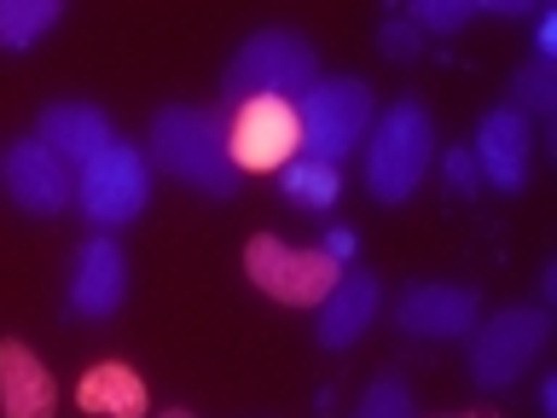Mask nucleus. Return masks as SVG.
<instances>
[{
  "label": "nucleus",
  "instance_id": "13",
  "mask_svg": "<svg viewBox=\"0 0 557 418\" xmlns=\"http://www.w3.org/2000/svg\"><path fill=\"white\" fill-rule=\"evenodd\" d=\"M41 139L47 151H59L70 169H82V163H94L99 151H111L116 146V128H111V116L99 111V104H87V99H59V104H47L41 111Z\"/></svg>",
  "mask_w": 557,
  "mask_h": 418
},
{
  "label": "nucleus",
  "instance_id": "6",
  "mask_svg": "<svg viewBox=\"0 0 557 418\" xmlns=\"http://www.w3.org/2000/svg\"><path fill=\"white\" fill-rule=\"evenodd\" d=\"M151 204V169L146 157H139V146H116L99 151L94 163L76 169V209L94 226H128L139 221V209Z\"/></svg>",
  "mask_w": 557,
  "mask_h": 418
},
{
  "label": "nucleus",
  "instance_id": "8",
  "mask_svg": "<svg viewBox=\"0 0 557 418\" xmlns=\"http://www.w3.org/2000/svg\"><path fill=\"white\" fill-rule=\"evenodd\" d=\"M226 146L233 163L244 169H285L290 157H302V134H296V111L285 99H250L226 111Z\"/></svg>",
  "mask_w": 557,
  "mask_h": 418
},
{
  "label": "nucleus",
  "instance_id": "17",
  "mask_svg": "<svg viewBox=\"0 0 557 418\" xmlns=\"http://www.w3.org/2000/svg\"><path fill=\"white\" fill-rule=\"evenodd\" d=\"M278 192L296 204V209H325L343 198V174L331 169V163H320V157H290L285 169H278Z\"/></svg>",
  "mask_w": 557,
  "mask_h": 418
},
{
  "label": "nucleus",
  "instance_id": "3",
  "mask_svg": "<svg viewBox=\"0 0 557 418\" xmlns=\"http://www.w3.org/2000/svg\"><path fill=\"white\" fill-rule=\"evenodd\" d=\"M320 82V52L308 47V35L296 29H256L250 41L233 52L226 64V111L233 104H250V99H302L308 87Z\"/></svg>",
  "mask_w": 557,
  "mask_h": 418
},
{
  "label": "nucleus",
  "instance_id": "16",
  "mask_svg": "<svg viewBox=\"0 0 557 418\" xmlns=\"http://www.w3.org/2000/svg\"><path fill=\"white\" fill-rule=\"evenodd\" d=\"M76 401L87 413H104V418H139L146 413V383H139V372H128L122 360H104L76 383Z\"/></svg>",
  "mask_w": 557,
  "mask_h": 418
},
{
  "label": "nucleus",
  "instance_id": "1",
  "mask_svg": "<svg viewBox=\"0 0 557 418\" xmlns=\"http://www.w3.org/2000/svg\"><path fill=\"white\" fill-rule=\"evenodd\" d=\"M146 151L157 169H169L174 181L198 186L203 198H233L238 192V163L226 146V116L198 111V104H163L151 116Z\"/></svg>",
  "mask_w": 557,
  "mask_h": 418
},
{
  "label": "nucleus",
  "instance_id": "14",
  "mask_svg": "<svg viewBox=\"0 0 557 418\" xmlns=\"http://www.w3.org/2000/svg\"><path fill=\"white\" fill-rule=\"evenodd\" d=\"M383 308V285L372 273H343L337 285H331V296L320 303V325H313V337H320V348H355L366 331H372Z\"/></svg>",
  "mask_w": 557,
  "mask_h": 418
},
{
  "label": "nucleus",
  "instance_id": "25",
  "mask_svg": "<svg viewBox=\"0 0 557 418\" xmlns=\"http://www.w3.org/2000/svg\"><path fill=\"white\" fill-rule=\"evenodd\" d=\"M540 64H552L557 59V12L552 7H540V52H534Z\"/></svg>",
  "mask_w": 557,
  "mask_h": 418
},
{
  "label": "nucleus",
  "instance_id": "22",
  "mask_svg": "<svg viewBox=\"0 0 557 418\" xmlns=\"http://www.w3.org/2000/svg\"><path fill=\"white\" fill-rule=\"evenodd\" d=\"M377 47L389 52L395 64L418 59V29L407 24V12H389V17H383V24H377Z\"/></svg>",
  "mask_w": 557,
  "mask_h": 418
},
{
  "label": "nucleus",
  "instance_id": "27",
  "mask_svg": "<svg viewBox=\"0 0 557 418\" xmlns=\"http://www.w3.org/2000/svg\"><path fill=\"white\" fill-rule=\"evenodd\" d=\"M163 418H191V413H163Z\"/></svg>",
  "mask_w": 557,
  "mask_h": 418
},
{
  "label": "nucleus",
  "instance_id": "18",
  "mask_svg": "<svg viewBox=\"0 0 557 418\" xmlns=\"http://www.w3.org/2000/svg\"><path fill=\"white\" fill-rule=\"evenodd\" d=\"M64 17L59 0H0V52H24Z\"/></svg>",
  "mask_w": 557,
  "mask_h": 418
},
{
  "label": "nucleus",
  "instance_id": "19",
  "mask_svg": "<svg viewBox=\"0 0 557 418\" xmlns=\"http://www.w3.org/2000/svg\"><path fill=\"white\" fill-rule=\"evenodd\" d=\"M511 111H522V116H552L557 111V64H540V59H529L511 76Z\"/></svg>",
  "mask_w": 557,
  "mask_h": 418
},
{
  "label": "nucleus",
  "instance_id": "2",
  "mask_svg": "<svg viewBox=\"0 0 557 418\" xmlns=\"http://www.w3.org/2000/svg\"><path fill=\"white\" fill-rule=\"evenodd\" d=\"M372 146H366V186H372L377 204H407L424 174L435 169V122L430 111L407 99H389L372 122Z\"/></svg>",
  "mask_w": 557,
  "mask_h": 418
},
{
  "label": "nucleus",
  "instance_id": "26",
  "mask_svg": "<svg viewBox=\"0 0 557 418\" xmlns=\"http://www.w3.org/2000/svg\"><path fill=\"white\" fill-rule=\"evenodd\" d=\"M540 413H546V418H557V378H546V383H540Z\"/></svg>",
  "mask_w": 557,
  "mask_h": 418
},
{
  "label": "nucleus",
  "instance_id": "23",
  "mask_svg": "<svg viewBox=\"0 0 557 418\" xmlns=\"http://www.w3.org/2000/svg\"><path fill=\"white\" fill-rule=\"evenodd\" d=\"M442 181H447V192H459V198H470L476 192V157H470V146H453L447 157H442Z\"/></svg>",
  "mask_w": 557,
  "mask_h": 418
},
{
  "label": "nucleus",
  "instance_id": "15",
  "mask_svg": "<svg viewBox=\"0 0 557 418\" xmlns=\"http://www.w3.org/2000/svg\"><path fill=\"white\" fill-rule=\"evenodd\" d=\"M0 413L7 418H52V378L24 343H0Z\"/></svg>",
  "mask_w": 557,
  "mask_h": 418
},
{
  "label": "nucleus",
  "instance_id": "4",
  "mask_svg": "<svg viewBox=\"0 0 557 418\" xmlns=\"http://www.w3.org/2000/svg\"><path fill=\"white\" fill-rule=\"evenodd\" d=\"M290 111H296V134H302V157H320L331 169L355 146H366V134L377 122L372 87L360 76H320Z\"/></svg>",
  "mask_w": 557,
  "mask_h": 418
},
{
  "label": "nucleus",
  "instance_id": "11",
  "mask_svg": "<svg viewBox=\"0 0 557 418\" xmlns=\"http://www.w3.org/2000/svg\"><path fill=\"white\" fill-rule=\"evenodd\" d=\"M128 296V256H122L116 238H82L76 261H70V291H64V308L76 320H111Z\"/></svg>",
  "mask_w": 557,
  "mask_h": 418
},
{
  "label": "nucleus",
  "instance_id": "5",
  "mask_svg": "<svg viewBox=\"0 0 557 418\" xmlns=\"http://www.w3.org/2000/svg\"><path fill=\"white\" fill-rule=\"evenodd\" d=\"M546 337H552V314L546 308L487 314V320H476V331H470V378H476L482 390H505V383H517L534 366Z\"/></svg>",
  "mask_w": 557,
  "mask_h": 418
},
{
  "label": "nucleus",
  "instance_id": "7",
  "mask_svg": "<svg viewBox=\"0 0 557 418\" xmlns=\"http://www.w3.org/2000/svg\"><path fill=\"white\" fill-rule=\"evenodd\" d=\"M244 273H250V285L261 296L290 303V308H320L331 296V285L343 279V268H331L320 250H296V244H278L273 233L250 238V250H244Z\"/></svg>",
  "mask_w": 557,
  "mask_h": 418
},
{
  "label": "nucleus",
  "instance_id": "9",
  "mask_svg": "<svg viewBox=\"0 0 557 418\" xmlns=\"http://www.w3.org/2000/svg\"><path fill=\"white\" fill-rule=\"evenodd\" d=\"M0 181H7L12 204L29 209V216H59V209L76 204V169L59 151H47L41 139H12L7 157H0Z\"/></svg>",
  "mask_w": 557,
  "mask_h": 418
},
{
  "label": "nucleus",
  "instance_id": "12",
  "mask_svg": "<svg viewBox=\"0 0 557 418\" xmlns=\"http://www.w3.org/2000/svg\"><path fill=\"white\" fill-rule=\"evenodd\" d=\"M470 157H476V174L494 192H522L529 181V163H534V128L529 116L499 104L476 122V139H470Z\"/></svg>",
  "mask_w": 557,
  "mask_h": 418
},
{
  "label": "nucleus",
  "instance_id": "28",
  "mask_svg": "<svg viewBox=\"0 0 557 418\" xmlns=\"http://www.w3.org/2000/svg\"><path fill=\"white\" fill-rule=\"evenodd\" d=\"M465 418H487V413H465Z\"/></svg>",
  "mask_w": 557,
  "mask_h": 418
},
{
  "label": "nucleus",
  "instance_id": "21",
  "mask_svg": "<svg viewBox=\"0 0 557 418\" xmlns=\"http://www.w3.org/2000/svg\"><path fill=\"white\" fill-rule=\"evenodd\" d=\"M355 418H418L412 413V395H407V383H400L395 372H383L366 383V395H360V407Z\"/></svg>",
  "mask_w": 557,
  "mask_h": 418
},
{
  "label": "nucleus",
  "instance_id": "10",
  "mask_svg": "<svg viewBox=\"0 0 557 418\" xmlns=\"http://www.w3.org/2000/svg\"><path fill=\"white\" fill-rule=\"evenodd\" d=\"M482 320V296L470 285H442V279H424V285H407L395 303V331L424 343H453L470 337Z\"/></svg>",
  "mask_w": 557,
  "mask_h": 418
},
{
  "label": "nucleus",
  "instance_id": "20",
  "mask_svg": "<svg viewBox=\"0 0 557 418\" xmlns=\"http://www.w3.org/2000/svg\"><path fill=\"white\" fill-rule=\"evenodd\" d=\"M470 17H476V0H418V7H407V24L418 35H453V29H465Z\"/></svg>",
  "mask_w": 557,
  "mask_h": 418
},
{
  "label": "nucleus",
  "instance_id": "24",
  "mask_svg": "<svg viewBox=\"0 0 557 418\" xmlns=\"http://www.w3.org/2000/svg\"><path fill=\"white\" fill-rule=\"evenodd\" d=\"M320 256L331 261V268L348 273V261H355V233H348V226H331V233L320 238Z\"/></svg>",
  "mask_w": 557,
  "mask_h": 418
}]
</instances>
